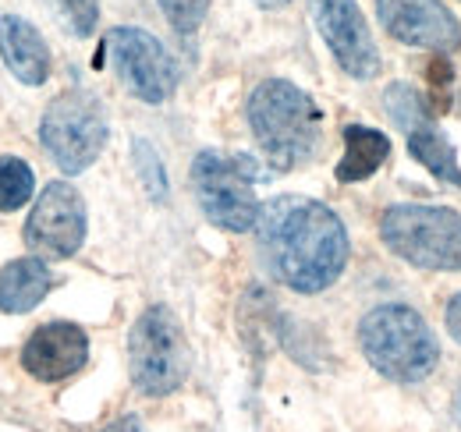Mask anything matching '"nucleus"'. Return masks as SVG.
<instances>
[{
  "label": "nucleus",
  "mask_w": 461,
  "mask_h": 432,
  "mask_svg": "<svg viewBox=\"0 0 461 432\" xmlns=\"http://www.w3.org/2000/svg\"><path fill=\"white\" fill-rule=\"evenodd\" d=\"M188 365L192 351L177 316L167 305L146 309L128 333V376L135 390L146 397H167L188 379Z\"/></svg>",
  "instance_id": "nucleus-4"
},
{
  "label": "nucleus",
  "mask_w": 461,
  "mask_h": 432,
  "mask_svg": "<svg viewBox=\"0 0 461 432\" xmlns=\"http://www.w3.org/2000/svg\"><path fill=\"white\" fill-rule=\"evenodd\" d=\"M107 47L114 57L117 78L124 82V89L135 100H142V104L171 100L174 86H177V68L157 36H149L146 29H135V25H117Z\"/></svg>",
  "instance_id": "nucleus-8"
},
{
  "label": "nucleus",
  "mask_w": 461,
  "mask_h": 432,
  "mask_svg": "<svg viewBox=\"0 0 461 432\" xmlns=\"http://www.w3.org/2000/svg\"><path fill=\"white\" fill-rule=\"evenodd\" d=\"M86 241V202L68 181H50L25 220V245L40 259H71Z\"/></svg>",
  "instance_id": "nucleus-10"
},
{
  "label": "nucleus",
  "mask_w": 461,
  "mask_h": 432,
  "mask_svg": "<svg viewBox=\"0 0 461 432\" xmlns=\"http://www.w3.org/2000/svg\"><path fill=\"white\" fill-rule=\"evenodd\" d=\"M312 22L330 47L334 60L351 78H373L380 75V54L366 29V18L355 0H309Z\"/></svg>",
  "instance_id": "nucleus-11"
},
{
  "label": "nucleus",
  "mask_w": 461,
  "mask_h": 432,
  "mask_svg": "<svg viewBox=\"0 0 461 432\" xmlns=\"http://www.w3.org/2000/svg\"><path fill=\"white\" fill-rule=\"evenodd\" d=\"M376 14L384 29L404 47L437 54H455L461 47L458 18L440 0H376Z\"/></svg>",
  "instance_id": "nucleus-12"
},
{
  "label": "nucleus",
  "mask_w": 461,
  "mask_h": 432,
  "mask_svg": "<svg viewBox=\"0 0 461 432\" xmlns=\"http://www.w3.org/2000/svg\"><path fill=\"white\" fill-rule=\"evenodd\" d=\"M160 11L177 36H195V29L210 11V0H160Z\"/></svg>",
  "instance_id": "nucleus-20"
},
{
  "label": "nucleus",
  "mask_w": 461,
  "mask_h": 432,
  "mask_svg": "<svg viewBox=\"0 0 461 432\" xmlns=\"http://www.w3.org/2000/svg\"><path fill=\"white\" fill-rule=\"evenodd\" d=\"M0 57L22 86H43L50 78V47L40 29L18 14L0 18Z\"/></svg>",
  "instance_id": "nucleus-14"
},
{
  "label": "nucleus",
  "mask_w": 461,
  "mask_h": 432,
  "mask_svg": "<svg viewBox=\"0 0 461 432\" xmlns=\"http://www.w3.org/2000/svg\"><path fill=\"white\" fill-rule=\"evenodd\" d=\"M36 192L32 166L18 157H0V213L22 210Z\"/></svg>",
  "instance_id": "nucleus-17"
},
{
  "label": "nucleus",
  "mask_w": 461,
  "mask_h": 432,
  "mask_svg": "<svg viewBox=\"0 0 461 432\" xmlns=\"http://www.w3.org/2000/svg\"><path fill=\"white\" fill-rule=\"evenodd\" d=\"M47 4L54 7L60 25H64L71 36H78V40L93 36V29H96V22H100V0H47Z\"/></svg>",
  "instance_id": "nucleus-18"
},
{
  "label": "nucleus",
  "mask_w": 461,
  "mask_h": 432,
  "mask_svg": "<svg viewBox=\"0 0 461 432\" xmlns=\"http://www.w3.org/2000/svg\"><path fill=\"white\" fill-rule=\"evenodd\" d=\"M252 177L256 170L249 157H221L206 149L192 160V192L199 199V210L213 227L230 230V234L256 230L263 206L252 192Z\"/></svg>",
  "instance_id": "nucleus-7"
},
{
  "label": "nucleus",
  "mask_w": 461,
  "mask_h": 432,
  "mask_svg": "<svg viewBox=\"0 0 461 432\" xmlns=\"http://www.w3.org/2000/svg\"><path fill=\"white\" fill-rule=\"evenodd\" d=\"M40 142L64 174H82L107 146V110L86 89L60 93L43 110Z\"/></svg>",
  "instance_id": "nucleus-6"
},
{
  "label": "nucleus",
  "mask_w": 461,
  "mask_h": 432,
  "mask_svg": "<svg viewBox=\"0 0 461 432\" xmlns=\"http://www.w3.org/2000/svg\"><path fill=\"white\" fill-rule=\"evenodd\" d=\"M458 422H461V393H458Z\"/></svg>",
  "instance_id": "nucleus-24"
},
{
  "label": "nucleus",
  "mask_w": 461,
  "mask_h": 432,
  "mask_svg": "<svg viewBox=\"0 0 461 432\" xmlns=\"http://www.w3.org/2000/svg\"><path fill=\"white\" fill-rule=\"evenodd\" d=\"M131 157H135V166H139V177H142L146 192H149L157 202H164V199H167V177H164V163L153 153V146H149L146 139H135Z\"/></svg>",
  "instance_id": "nucleus-19"
},
{
  "label": "nucleus",
  "mask_w": 461,
  "mask_h": 432,
  "mask_svg": "<svg viewBox=\"0 0 461 432\" xmlns=\"http://www.w3.org/2000/svg\"><path fill=\"white\" fill-rule=\"evenodd\" d=\"M249 128L274 170H294L312 160L323 131V113L294 82L267 78L249 96Z\"/></svg>",
  "instance_id": "nucleus-2"
},
{
  "label": "nucleus",
  "mask_w": 461,
  "mask_h": 432,
  "mask_svg": "<svg viewBox=\"0 0 461 432\" xmlns=\"http://www.w3.org/2000/svg\"><path fill=\"white\" fill-rule=\"evenodd\" d=\"M104 432H146V429H142V422H139L135 415H121V418H114Z\"/></svg>",
  "instance_id": "nucleus-22"
},
{
  "label": "nucleus",
  "mask_w": 461,
  "mask_h": 432,
  "mask_svg": "<svg viewBox=\"0 0 461 432\" xmlns=\"http://www.w3.org/2000/svg\"><path fill=\"white\" fill-rule=\"evenodd\" d=\"M380 238L419 270H461V213L447 206H391L380 220Z\"/></svg>",
  "instance_id": "nucleus-5"
},
{
  "label": "nucleus",
  "mask_w": 461,
  "mask_h": 432,
  "mask_svg": "<svg viewBox=\"0 0 461 432\" xmlns=\"http://www.w3.org/2000/svg\"><path fill=\"white\" fill-rule=\"evenodd\" d=\"M384 107L391 113V121L398 124L408 139V153L422 163L429 174H437L440 181H451L461 188V166L455 157V146L444 139V131L437 128V110L429 107L411 86L394 82L384 93Z\"/></svg>",
  "instance_id": "nucleus-9"
},
{
  "label": "nucleus",
  "mask_w": 461,
  "mask_h": 432,
  "mask_svg": "<svg viewBox=\"0 0 461 432\" xmlns=\"http://www.w3.org/2000/svg\"><path fill=\"white\" fill-rule=\"evenodd\" d=\"M256 241L267 273L294 294H320L348 266V230L330 206L281 195L263 206L256 220Z\"/></svg>",
  "instance_id": "nucleus-1"
},
{
  "label": "nucleus",
  "mask_w": 461,
  "mask_h": 432,
  "mask_svg": "<svg viewBox=\"0 0 461 432\" xmlns=\"http://www.w3.org/2000/svg\"><path fill=\"white\" fill-rule=\"evenodd\" d=\"M358 347L380 376L422 382L440 362V344L429 323L408 305H376L358 323Z\"/></svg>",
  "instance_id": "nucleus-3"
},
{
  "label": "nucleus",
  "mask_w": 461,
  "mask_h": 432,
  "mask_svg": "<svg viewBox=\"0 0 461 432\" xmlns=\"http://www.w3.org/2000/svg\"><path fill=\"white\" fill-rule=\"evenodd\" d=\"M252 4H259V7H285L288 0H252Z\"/></svg>",
  "instance_id": "nucleus-23"
},
{
  "label": "nucleus",
  "mask_w": 461,
  "mask_h": 432,
  "mask_svg": "<svg viewBox=\"0 0 461 432\" xmlns=\"http://www.w3.org/2000/svg\"><path fill=\"white\" fill-rule=\"evenodd\" d=\"M447 333H451V340H458L461 347V294H455L447 302Z\"/></svg>",
  "instance_id": "nucleus-21"
},
{
  "label": "nucleus",
  "mask_w": 461,
  "mask_h": 432,
  "mask_svg": "<svg viewBox=\"0 0 461 432\" xmlns=\"http://www.w3.org/2000/svg\"><path fill=\"white\" fill-rule=\"evenodd\" d=\"M89 362V337L75 323L40 326L22 347V369L40 382H60Z\"/></svg>",
  "instance_id": "nucleus-13"
},
{
  "label": "nucleus",
  "mask_w": 461,
  "mask_h": 432,
  "mask_svg": "<svg viewBox=\"0 0 461 432\" xmlns=\"http://www.w3.org/2000/svg\"><path fill=\"white\" fill-rule=\"evenodd\" d=\"M391 157V142L384 131L366 128V124H348L345 128V157L338 163V181L341 184H355L373 177Z\"/></svg>",
  "instance_id": "nucleus-16"
},
{
  "label": "nucleus",
  "mask_w": 461,
  "mask_h": 432,
  "mask_svg": "<svg viewBox=\"0 0 461 432\" xmlns=\"http://www.w3.org/2000/svg\"><path fill=\"white\" fill-rule=\"evenodd\" d=\"M54 284H58L54 273L40 256H25L0 266V312H11V316L32 312L54 291Z\"/></svg>",
  "instance_id": "nucleus-15"
}]
</instances>
